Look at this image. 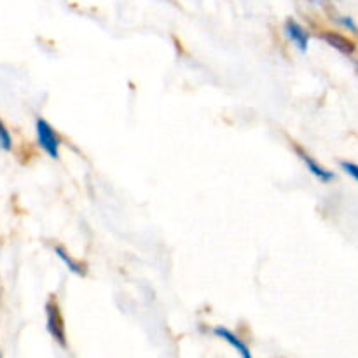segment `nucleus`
<instances>
[{
  "label": "nucleus",
  "mask_w": 358,
  "mask_h": 358,
  "mask_svg": "<svg viewBox=\"0 0 358 358\" xmlns=\"http://www.w3.org/2000/svg\"><path fill=\"white\" fill-rule=\"evenodd\" d=\"M45 315H48V331L49 334L52 336L56 343H58L62 348L66 346V339H65V325H63V318L62 313H59V308L56 304L55 297L49 299V303L45 304Z\"/></svg>",
  "instance_id": "obj_1"
},
{
  "label": "nucleus",
  "mask_w": 358,
  "mask_h": 358,
  "mask_svg": "<svg viewBox=\"0 0 358 358\" xmlns=\"http://www.w3.org/2000/svg\"><path fill=\"white\" fill-rule=\"evenodd\" d=\"M37 140L38 145L52 157V159H58L59 157V136L56 135L55 129L48 124V121H44L42 117L37 119Z\"/></svg>",
  "instance_id": "obj_2"
},
{
  "label": "nucleus",
  "mask_w": 358,
  "mask_h": 358,
  "mask_svg": "<svg viewBox=\"0 0 358 358\" xmlns=\"http://www.w3.org/2000/svg\"><path fill=\"white\" fill-rule=\"evenodd\" d=\"M285 31H287V35H289L290 41H292L294 44L297 45V49H299V51H303V52L306 51L308 41H310V35H308V31L304 30V28L301 27L297 21H294V20L287 21Z\"/></svg>",
  "instance_id": "obj_3"
},
{
  "label": "nucleus",
  "mask_w": 358,
  "mask_h": 358,
  "mask_svg": "<svg viewBox=\"0 0 358 358\" xmlns=\"http://www.w3.org/2000/svg\"><path fill=\"white\" fill-rule=\"evenodd\" d=\"M215 334L219 336V338L226 339V341L229 343V345L233 346V348H236L238 352H240L245 358H250L252 357V353H250V350H248V346L245 345V343L241 341V339L238 338V336H234L231 331H227V329H224V327H219V329H215Z\"/></svg>",
  "instance_id": "obj_4"
},
{
  "label": "nucleus",
  "mask_w": 358,
  "mask_h": 358,
  "mask_svg": "<svg viewBox=\"0 0 358 358\" xmlns=\"http://www.w3.org/2000/svg\"><path fill=\"white\" fill-rule=\"evenodd\" d=\"M297 152H299V156L303 157V161H304V163H306V166L310 168V171L315 175V177H318V178H320V180H324V182H331L332 178H334V173H332V171H329V170H325V168H322L320 164H318L317 161L313 159V157L308 156L306 152H303V150H301V149H297Z\"/></svg>",
  "instance_id": "obj_5"
},
{
  "label": "nucleus",
  "mask_w": 358,
  "mask_h": 358,
  "mask_svg": "<svg viewBox=\"0 0 358 358\" xmlns=\"http://www.w3.org/2000/svg\"><path fill=\"white\" fill-rule=\"evenodd\" d=\"M324 38L329 42V44L332 45V48H336L338 51L345 52V55H352V52L355 51V44H353L350 38L343 37V35H339V34H324Z\"/></svg>",
  "instance_id": "obj_6"
},
{
  "label": "nucleus",
  "mask_w": 358,
  "mask_h": 358,
  "mask_svg": "<svg viewBox=\"0 0 358 358\" xmlns=\"http://www.w3.org/2000/svg\"><path fill=\"white\" fill-rule=\"evenodd\" d=\"M56 254H58V257L62 259V261L65 262L66 266H69V269H70V271H72V273H76V275H79V276H84V269L80 268V264H77V262L73 261V259L70 257V255L66 254V252L63 250L62 247H58V248H56Z\"/></svg>",
  "instance_id": "obj_7"
},
{
  "label": "nucleus",
  "mask_w": 358,
  "mask_h": 358,
  "mask_svg": "<svg viewBox=\"0 0 358 358\" xmlns=\"http://www.w3.org/2000/svg\"><path fill=\"white\" fill-rule=\"evenodd\" d=\"M0 147H2L3 150L13 149V138H10L9 129L3 126V122H0Z\"/></svg>",
  "instance_id": "obj_8"
},
{
  "label": "nucleus",
  "mask_w": 358,
  "mask_h": 358,
  "mask_svg": "<svg viewBox=\"0 0 358 358\" xmlns=\"http://www.w3.org/2000/svg\"><path fill=\"white\" fill-rule=\"evenodd\" d=\"M341 166H343V170H345L346 173L350 175V177H353L358 182V164L348 163V161H345V163H341Z\"/></svg>",
  "instance_id": "obj_9"
},
{
  "label": "nucleus",
  "mask_w": 358,
  "mask_h": 358,
  "mask_svg": "<svg viewBox=\"0 0 358 358\" xmlns=\"http://www.w3.org/2000/svg\"><path fill=\"white\" fill-rule=\"evenodd\" d=\"M339 21H341V23L345 24V27H348L350 30H353V31H358L357 24L353 23V20H352V17H339Z\"/></svg>",
  "instance_id": "obj_10"
}]
</instances>
